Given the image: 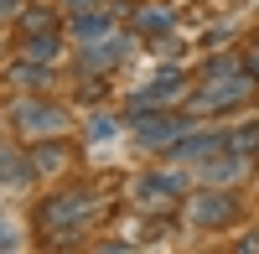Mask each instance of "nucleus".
<instances>
[{
	"instance_id": "nucleus-17",
	"label": "nucleus",
	"mask_w": 259,
	"mask_h": 254,
	"mask_svg": "<svg viewBox=\"0 0 259 254\" xmlns=\"http://www.w3.org/2000/svg\"><path fill=\"white\" fill-rule=\"evenodd\" d=\"M228 145H233V151H244V156H254V151H259V119H254V124H239V130H228Z\"/></svg>"
},
{
	"instance_id": "nucleus-10",
	"label": "nucleus",
	"mask_w": 259,
	"mask_h": 254,
	"mask_svg": "<svg viewBox=\"0 0 259 254\" xmlns=\"http://www.w3.org/2000/svg\"><path fill=\"white\" fill-rule=\"evenodd\" d=\"M187 192V172H145L135 182V202L140 207H166V202H182Z\"/></svg>"
},
{
	"instance_id": "nucleus-12",
	"label": "nucleus",
	"mask_w": 259,
	"mask_h": 254,
	"mask_svg": "<svg viewBox=\"0 0 259 254\" xmlns=\"http://www.w3.org/2000/svg\"><path fill=\"white\" fill-rule=\"evenodd\" d=\"M68 31H73V41H78V47H83V41H99V36H109L114 31V16L109 11H73L68 16Z\"/></svg>"
},
{
	"instance_id": "nucleus-18",
	"label": "nucleus",
	"mask_w": 259,
	"mask_h": 254,
	"mask_svg": "<svg viewBox=\"0 0 259 254\" xmlns=\"http://www.w3.org/2000/svg\"><path fill=\"white\" fill-rule=\"evenodd\" d=\"M114 135H119V124H114L109 114H94V119H89V140H114Z\"/></svg>"
},
{
	"instance_id": "nucleus-13",
	"label": "nucleus",
	"mask_w": 259,
	"mask_h": 254,
	"mask_svg": "<svg viewBox=\"0 0 259 254\" xmlns=\"http://www.w3.org/2000/svg\"><path fill=\"white\" fill-rule=\"evenodd\" d=\"M11 83H16V89H26V94H47V89H52V68H47V62H36V57H16V62H11Z\"/></svg>"
},
{
	"instance_id": "nucleus-1",
	"label": "nucleus",
	"mask_w": 259,
	"mask_h": 254,
	"mask_svg": "<svg viewBox=\"0 0 259 254\" xmlns=\"http://www.w3.org/2000/svg\"><path fill=\"white\" fill-rule=\"evenodd\" d=\"M104 213V197L94 187H73V192H57L36 207V228L47 234V244H78Z\"/></svg>"
},
{
	"instance_id": "nucleus-9",
	"label": "nucleus",
	"mask_w": 259,
	"mask_h": 254,
	"mask_svg": "<svg viewBox=\"0 0 259 254\" xmlns=\"http://www.w3.org/2000/svg\"><path fill=\"white\" fill-rule=\"evenodd\" d=\"M182 94H187V78H182V68H166V73H156V78H150L145 89H135V94H130V114L161 109V104L182 99Z\"/></svg>"
},
{
	"instance_id": "nucleus-7",
	"label": "nucleus",
	"mask_w": 259,
	"mask_h": 254,
	"mask_svg": "<svg viewBox=\"0 0 259 254\" xmlns=\"http://www.w3.org/2000/svg\"><path fill=\"white\" fill-rule=\"evenodd\" d=\"M124 57H130V36L109 31V36L83 41V47H78V73H83V78H94V73H114Z\"/></svg>"
},
{
	"instance_id": "nucleus-15",
	"label": "nucleus",
	"mask_w": 259,
	"mask_h": 254,
	"mask_svg": "<svg viewBox=\"0 0 259 254\" xmlns=\"http://www.w3.org/2000/svg\"><path fill=\"white\" fill-rule=\"evenodd\" d=\"M0 182H11V187H31V182H36L31 151H6V145H0Z\"/></svg>"
},
{
	"instance_id": "nucleus-20",
	"label": "nucleus",
	"mask_w": 259,
	"mask_h": 254,
	"mask_svg": "<svg viewBox=\"0 0 259 254\" xmlns=\"http://www.w3.org/2000/svg\"><path fill=\"white\" fill-rule=\"evenodd\" d=\"M233 68H244V62H239V57H212L207 68H202V78H212V73H233Z\"/></svg>"
},
{
	"instance_id": "nucleus-19",
	"label": "nucleus",
	"mask_w": 259,
	"mask_h": 254,
	"mask_svg": "<svg viewBox=\"0 0 259 254\" xmlns=\"http://www.w3.org/2000/svg\"><path fill=\"white\" fill-rule=\"evenodd\" d=\"M21 11H26V0H0V26H16Z\"/></svg>"
},
{
	"instance_id": "nucleus-14",
	"label": "nucleus",
	"mask_w": 259,
	"mask_h": 254,
	"mask_svg": "<svg viewBox=\"0 0 259 254\" xmlns=\"http://www.w3.org/2000/svg\"><path fill=\"white\" fill-rule=\"evenodd\" d=\"M31 166H36V177H52V172H62V166H68V145H62L57 135H47V140H31Z\"/></svg>"
},
{
	"instance_id": "nucleus-8",
	"label": "nucleus",
	"mask_w": 259,
	"mask_h": 254,
	"mask_svg": "<svg viewBox=\"0 0 259 254\" xmlns=\"http://www.w3.org/2000/svg\"><path fill=\"white\" fill-rule=\"evenodd\" d=\"M223 145H228V130H223V124H187L166 156H171V161H202V156H212V151H223Z\"/></svg>"
},
{
	"instance_id": "nucleus-22",
	"label": "nucleus",
	"mask_w": 259,
	"mask_h": 254,
	"mask_svg": "<svg viewBox=\"0 0 259 254\" xmlns=\"http://www.w3.org/2000/svg\"><path fill=\"white\" fill-rule=\"evenodd\" d=\"M62 6H68V16H73V11H89V6H99V0H62Z\"/></svg>"
},
{
	"instance_id": "nucleus-3",
	"label": "nucleus",
	"mask_w": 259,
	"mask_h": 254,
	"mask_svg": "<svg viewBox=\"0 0 259 254\" xmlns=\"http://www.w3.org/2000/svg\"><path fill=\"white\" fill-rule=\"evenodd\" d=\"M16 36H21V41H16V57L57 62V52H62V31H57V21H52L47 6H26V11H21Z\"/></svg>"
},
{
	"instance_id": "nucleus-21",
	"label": "nucleus",
	"mask_w": 259,
	"mask_h": 254,
	"mask_svg": "<svg viewBox=\"0 0 259 254\" xmlns=\"http://www.w3.org/2000/svg\"><path fill=\"white\" fill-rule=\"evenodd\" d=\"M244 68H249V73L259 78V41H254V47H249V57H244Z\"/></svg>"
},
{
	"instance_id": "nucleus-6",
	"label": "nucleus",
	"mask_w": 259,
	"mask_h": 254,
	"mask_svg": "<svg viewBox=\"0 0 259 254\" xmlns=\"http://www.w3.org/2000/svg\"><path fill=\"white\" fill-rule=\"evenodd\" d=\"M182 130H187V119H182V114H166V109L130 114V135H135V145H140V151H171Z\"/></svg>"
},
{
	"instance_id": "nucleus-11",
	"label": "nucleus",
	"mask_w": 259,
	"mask_h": 254,
	"mask_svg": "<svg viewBox=\"0 0 259 254\" xmlns=\"http://www.w3.org/2000/svg\"><path fill=\"white\" fill-rule=\"evenodd\" d=\"M192 166H197V177H202L207 187H233V182L249 172V156H244V151H233V145H223V151H212V156L192 161Z\"/></svg>"
},
{
	"instance_id": "nucleus-5",
	"label": "nucleus",
	"mask_w": 259,
	"mask_h": 254,
	"mask_svg": "<svg viewBox=\"0 0 259 254\" xmlns=\"http://www.w3.org/2000/svg\"><path fill=\"white\" fill-rule=\"evenodd\" d=\"M182 218H187L192 228H223V223H233V218H239V197H233L228 187H207V192H192V197L182 202Z\"/></svg>"
},
{
	"instance_id": "nucleus-4",
	"label": "nucleus",
	"mask_w": 259,
	"mask_h": 254,
	"mask_svg": "<svg viewBox=\"0 0 259 254\" xmlns=\"http://www.w3.org/2000/svg\"><path fill=\"white\" fill-rule=\"evenodd\" d=\"M11 130H16L21 140L62 135V130H68V109H57V104H52V99H41V94L16 99V109H11Z\"/></svg>"
},
{
	"instance_id": "nucleus-16",
	"label": "nucleus",
	"mask_w": 259,
	"mask_h": 254,
	"mask_svg": "<svg viewBox=\"0 0 259 254\" xmlns=\"http://www.w3.org/2000/svg\"><path fill=\"white\" fill-rule=\"evenodd\" d=\"M130 26H135L140 36H166L171 26H177V16H171L166 6H140V11H135V21H130Z\"/></svg>"
},
{
	"instance_id": "nucleus-2",
	"label": "nucleus",
	"mask_w": 259,
	"mask_h": 254,
	"mask_svg": "<svg viewBox=\"0 0 259 254\" xmlns=\"http://www.w3.org/2000/svg\"><path fill=\"white\" fill-rule=\"evenodd\" d=\"M254 73L249 68H233V73H212V78H202V89L192 94L187 104H192V114H218V109H239V104H249V94H254Z\"/></svg>"
}]
</instances>
